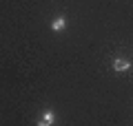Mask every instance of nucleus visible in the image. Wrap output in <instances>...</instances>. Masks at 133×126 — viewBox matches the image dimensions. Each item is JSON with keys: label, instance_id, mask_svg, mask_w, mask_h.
<instances>
[{"label": "nucleus", "instance_id": "1", "mask_svg": "<svg viewBox=\"0 0 133 126\" xmlns=\"http://www.w3.org/2000/svg\"><path fill=\"white\" fill-rule=\"evenodd\" d=\"M113 69L115 71H129V69H131V60H127V58H118V60H113Z\"/></svg>", "mask_w": 133, "mask_h": 126}, {"label": "nucleus", "instance_id": "2", "mask_svg": "<svg viewBox=\"0 0 133 126\" xmlns=\"http://www.w3.org/2000/svg\"><path fill=\"white\" fill-rule=\"evenodd\" d=\"M64 27H66V20L62 18V16H60V18H56V20L51 22V29H53V31H62Z\"/></svg>", "mask_w": 133, "mask_h": 126}, {"label": "nucleus", "instance_id": "3", "mask_svg": "<svg viewBox=\"0 0 133 126\" xmlns=\"http://www.w3.org/2000/svg\"><path fill=\"white\" fill-rule=\"evenodd\" d=\"M38 124H40V126H51V124H53V113H51V111H44L42 120H40Z\"/></svg>", "mask_w": 133, "mask_h": 126}]
</instances>
